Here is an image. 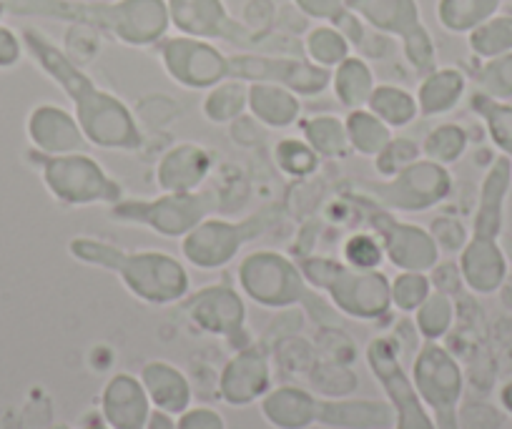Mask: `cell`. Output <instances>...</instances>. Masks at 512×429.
<instances>
[{"mask_svg":"<svg viewBox=\"0 0 512 429\" xmlns=\"http://www.w3.org/2000/svg\"><path fill=\"white\" fill-rule=\"evenodd\" d=\"M23 48L38 68L66 93L88 143L106 151H136L144 136L136 116L116 93L98 86L61 46L38 28H23Z\"/></svg>","mask_w":512,"mask_h":429,"instance_id":"1","label":"cell"},{"mask_svg":"<svg viewBox=\"0 0 512 429\" xmlns=\"http://www.w3.org/2000/svg\"><path fill=\"white\" fill-rule=\"evenodd\" d=\"M6 8L88 28L128 48H154L171 28L166 0H6Z\"/></svg>","mask_w":512,"mask_h":429,"instance_id":"2","label":"cell"},{"mask_svg":"<svg viewBox=\"0 0 512 429\" xmlns=\"http://www.w3.org/2000/svg\"><path fill=\"white\" fill-rule=\"evenodd\" d=\"M68 251L83 264L116 274L136 299L154 307L181 302L191 289L186 266L164 251H123L93 236H76L68 241Z\"/></svg>","mask_w":512,"mask_h":429,"instance_id":"3","label":"cell"},{"mask_svg":"<svg viewBox=\"0 0 512 429\" xmlns=\"http://www.w3.org/2000/svg\"><path fill=\"white\" fill-rule=\"evenodd\" d=\"M244 297L267 309H289L302 304L317 327H339V312L312 292L297 261L279 251L259 249L244 256L236 269Z\"/></svg>","mask_w":512,"mask_h":429,"instance_id":"4","label":"cell"},{"mask_svg":"<svg viewBox=\"0 0 512 429\" xmlns=\"http://www.w3.org/2000/svg\"><path fill=\"white\" fill-rule=\"evenodd\" d=\"M171 28L176 33L201 41H224L246 48L249 53L269 56H304V46L297 36L279 31H251L244 21H236L224 0H166Z\"/></svg>","mask_w":512,"mask_h":429,"instance_id":"5","label":"cell"},{"mask_svg":"<svg viewBox=\"0 0 512 429\" xmlns=\"http://www.w3.org/2000/svg\"><path fill=\"white\" fill-rule=\"evenodd\" d=\"M304 279L317 292H324L344 317L359 322H379L390 314L392 294L390 279L379 269L362 271L329 256H304L297 261Z\"/></svg>","mask_w":512,"mask_h":429,"instance_id":"6","label":"cell"},{"mask_svg":"<svg viewBox=\"0 0 512 429\" xmlns=\"http://www.w3.org/2000/svg\"><path fill=\"white\" fill-rule=\"evenodd\" d=\"M33 161L41 179L46 184L48 194L63 206H91V204H106L113 206L123 199V189L118 181L103 171V166L96 159L86 154V151H76V154H61L48 156L33 149L28 154Z\"/></svg>","mask_w":512,"mask_h":429,"instance_id":"7","label":"cell"},{"mask_svg":"<svg viewBox=\"0 0 512 429\" xmlns=\"http://www.w3.org/2000/svg\"><path fill=\"white\" fill-rule=\"evenodd\" d=\"M344 8L357 13L374 33L397 38L402 56L417 76H427L430 71H435V38L422 21L417 0H344Z\"/></svg>","mask_w":512,"mask_h":429,"instance_id":"8","label":"cell"},{"mask_svg":"<svg viewBox=\"0 0 512 429\" xmlns=\"http://www.w3.org/2000/svg\"><path fill=\"white\" fill-rule=\"evenodd\" d=\"M279 219H282L279 206H264L256 214L239 221L211 219L209 216L181 239V254L196 269H221L236 259L241 246L267 234L272 226L279 224Z\"/></svg>","mask_w":512,"mask_h":429,"instance_id":"9","label":"cell"},{"mask_svg":"<svg viewBox=\"0 0 512 429\" xmlns=\"http://www.w3.org/2000/svg\"><path fill=\"white\" fill-rule=\"evenodd\" d=\"M344 199L357 206V209H362L367 229L382 241L384 259L395 264L397 269L430 274L440 264V246L432 239L430 229L400 221L392 211L377 206L364 194L349 191V194H344Z\"/></svg>","mask_w":512,"mask_h":429,"instance_id":"10","label":"cell"},{"mask_svg":"<svg viewBox=\"0 0 512 429\" xmlns=\"http://www.w3.org/2000/svg\"><path fill=\"white\" fill-rule=\"evenodd\" d=\"M362 191L367 199L382 209L392 211V214H422L442 201L450 199L452 189H455V179L450 174V166L435 164L430 159H420L405 171H400L392 179H382L377 184L362 181Z\"/></svg>","mask_w":512,"mask_h":429,"instance_id":"11","label":"cell"},{"mask_svg":"<svg viewBox=\"0 0 512 429\" xmlns=\"http://www.w3.org/2000/svg\"><path fill=\"white\" fill-rule=\"evenodd\" d=\"M412 382L437 429H460L457 412L465 394V374L450 349L440 342H422L412 359Z\"/></svg>","mask_w":512,"mask_h":429,"instance_id":"12","label":"cell"},{"mask_svg":"<svg viewBox=\"0 0 512 429\" xmlns=\"http://www.w3.org/2000/svg\"><path fill=\"white\" fill-rule=\"evenodd\" d=\"M214 211V196L209 191L191 194H161L156 199H121L108 209V216L126 224L146 226L164 239H184L191 229L209 219Z\"/></svg>","mask_w":512,"mask_h":429,"instance_id":"13","label":"cell"},{"mask_svg":"<svg viewBox=\"0 0 512 429\" xmlns=\"http://www.w3.org/2000/svg\"><path fill=\"white\" fill-rule=\"evenodd\" d=\"M364 357H367L369 372L374 374L392 412H395V427L392 429H437L430 409L417 394L412 374H407L405 364H402L400 349L392 342V337L372 339L367 344Z\"/></svg>","mask_w":512,"mask_h":429,"instance_id":"14","label":"cell"},{"mask_svg":"<svg viewBox=\"0 0 512 429\" xmlns=\"http://www.w3.org/2000/svg\"><path fill=\"white\" fill-rule=\"evenodd\" d=\"M166 76L189 91H209L221 81H229V56L216 43L191 36H166L154 46Z\"/></svg>","mask_w":512,"mask_h":429,"instance_id":"15","label":"cell"},{"mask_svg":"<svg viewBox=\"0 0 512 429\" xmlns=\"http://www.w3.org/2000/svg\"><path fill=\"white\" fill-rule=\"evenodd\" d=\"M231 78L244 83H277L297 96H319L332 83V71L307 56H269V53H234L229 56Z\"/></svg>","mask_w":512,"mask_h":429,"instance_id":"16","label":"cell"},{"mask_svg":"<svg viewBox=\"0 0 512 429\" xmlns=\"http://www.w3.org/2000/svg\"><path fill=\"white\" fill-rule=\"evenodd\" d=\"M272 389V347L264 342L246 344L219 377V397L231 407H249Z\"/></svg>","mask_w":512,"mask_h":429,"instance_id":"17","label":"cell"},{"mask_svg":"<svg viewBox=\"0 0 512 429\" xmlns=\"http://www.w3.org/2000/svg\"><path fill=\"white\" fill-rule=\"evenodd\" d=\"M184 309L201 332L214 334V337L236 339L246 327L244 297L234 286H204L186 299Z\"/></svg>","mask_w":512,"mask_h":429,"instance_id":"18","label":"cell"},{"mask_svg":"<svg viewBox=\"0 0 512 429\" xmlns=\"http://www.w3.org/2000/svg\"><path fill=\"white\" fill-rule=\"evenodd\" d=\"M26 133L33 149L48 156L76 154V151H86L91 146L73 111L56 106V103H41L33 108L28 113Z\"/></svg>","mask_w":512,"mask_h":429,"instance_id":"19","label":"cell"},{"mask_svg":"<svg viewBox=\"0 0 512 429\" xmlns=\"http://www.w3.org/2000/svg\"><path fill=\"white\" fill-rule=\"evenodd\" d=\"M512 191V161L507 156H497L487 169L477 196V211L472 219L470 239L500 241L505 231L507 196Z\"/></svg>","mask_w":512,"mask_h":429,"instance_id":"20","label":"cell"},{"mask_svg":"<svg viewBox=\"0 0 512 429\" xmlns=\"http://www.w3.org/2000/svg\"><path fill=\"white\" fill-rule=\"evenodd\" d=\"M154 404L141 379L134 374H113L101 394V417L111 429H146Z\"/></svg>","mask_w":512,"mask_h":429,"instance_id":"21","label":"cell"},{"mask_svg":"<svg viewBox=\"0 0 512 429\" xmlns=\"http://www.w3.org/2000/svg\"><path fill=\"white\" fill-rule=\"evenodd\" d=\"M214 169V156L199 143H176L156 166V186L161 194H191L199 191Z\"/></svg>","mask_w":512,"mask_h":429,"instance_id":"22","label":"cell"},{"mask_svg":"<svg viewBox=\"0 0 512 429\" xmlns=\"http://www.w3.org/2000/svg\"><path fill=\"white\" fill-rule=\"evenodd\" d=\"M460 274L465 286L472 294L490 297L497 294L505 276L510 274V261H507L502 241H480L467 239L465 249L460 251Z\"/></svg>","mask_w":512,"mask_h":429,"instance_id":"23","label":"cell"},{"mask_svg":"<svg viewBox=\"0 0 512 429\" xmlns=\"http://www.w3.org/2000/svg\"><path fill=\"white\" fill-rule=\"evenodd\" d=\"M317 424L329 429H390L395 427V412L390 402L377 399L319 397Z\"/></svg>","mask_w":512,"mask_h":429,"instance_id":"24","label":"cell"},{"mask_svg":"<svg viewBox=\"0 0 512 429\" xmlns=\"http://www.w3.org/2000/svg\"><path fill=\"white\" fill-rule=\"evenodd\" d=\"M259 407L274 429H309L317 424L319 397L304 387L282 384L269 389L259 399Z\"/></svg>","mask_w":512,"mask_h":429,"instance_id":"25","label":"cell"},{"mask_svg":"<svg viewBox=\"0 0 512 429\" xmlns=\"http://www.w3.org/2000/svg\"><path fill=\"white\" fill-rule=\"evenodd\" d=\"M139 379L154 409H161V412L171 414V417H179L181 412L191 407V399H194L191 384L186 374L176 369L174 364L161 362V359L144 364Z\"/></svg>","mask_w":512,"mask_h":429,"instance_id":"26","label":"cell"},{"mask_svg":"<svg viewBox=\"0 0 512 429\" xmlns=\"http://www.w3.org/2000/svg\"><path fill=\"white\" fill-rule=\"evenodd\" d=\"M467 93V76L455 66H437L427 76H422L417 86V108L420 116L435 118L455 111Z\"/></svg>","mask_w":512,"mask_h":429,"instance_id":"27","label":"cell"},{"mask_svg":"<svg viewBox=\"0 0 512 429\" xmlns=\"http://www.w3.org/2000/svg\"><path fill=\"white\" fill-rule=\"evenodd\" d=\"M246 111L251 113L256 123L267 128L294 126L302 116V101L289 88L277 86V83H249V106Z\"/></svg>","mask_w":512,"mask_h":429,"instance_id":"28","label":"cell"},{"mask_svg":"<svg viewBox=\"0 0 512 429\" xmlns=\"http://www.w3.org/2000/svg\"><path fill=\"white\" fill-rule=\"evenodd\" d=\"M374 86V71L369 66L367 58L362 56H349L339 63L337 68H332V83L329 88L334 91V98L342 103L347 111H354V108H367L369 96H372Z\"/></svg>","mask_w":512,"mask_h":429,"instance_id":"29","label":"cell"},{"mask_svg":"<svg viewBox=\"0 0 512 429\" xmlns=\"http://www.w3.org/2000/svg\"><path fill=\"white\" fill-rule=\"evenodd\" d=\"M505 0H437L435 16L442 31L452 33V36H467L497 16Z\"/></svg>","mask_w":512,"mask_h":429,"instance_id":"30","label":"cell"},{"mask_svg":"<svg viewBox=\"0 0 512 429\" xmlns=\"http://www.w3.org/2000/svg\"><path fill=\"white\" fill-rule=\"evenodd\" d=\"M367 108L379 121L387 123L392 131L410 126L420 116L415 93H410L402 86H395V83H377L372 96H369Z\"/></svg>","mask_w":512,"mask_h":429,"instance_id":"31","label":"cell"},{"mask_svg":"<svg viewBox=\"0 0 512 429\" xmlns=\"http://www.w3.org/2000/svg\"><path fill=\"white\" fill-rule=\"evenodd\" d=\"M344 126H347V138L349 149L354 154L364 156V159H374L379 151L392 141V128L384 121H379L369 108H354L344 118Z\"/></svg>","mask_w":512,"mask_h":429,"instance_id":"32","label":"cell"},{"mask_svg":"<svg viewBox=\"0 0 512 429\" xmlns=\"http://www.w3.org/2000/svg\"><path fill=\"white\" fill-rule=\"evenodd\" d=\"M246 106H249V83L229 78L206 91L201 111H204L206 121L216 123V126H231L244 116Z\"/></svg>","mask_w":512,"mask_h":429,"instance_id":"33","label":"cell"},{"mask_svg":"<svg viewBox=\"0 0 512 429\" xmlns=\"http://www.w3.org/2000/svg\"><path fill=\"white\" fill-rule=\"evenodd\" d=\"M302 138L319 154V159H342L349 154L347 126L337 116H314L302 123Z\"/></svg>","mask_w":512,"mask_h":429,"instance_id":"34","label":"cell"},{"mask_svg":"<svg viewBox=\"0 0 512 429\" xmlns=\"http://www.w3.org/2000/svg\"><path fill=\"white\" fill-rule=\"evenodd\" d=\"M304 56L309 58L317 66L337 68L344 58L352 56V46H349L347 38L332 26V23H319V26H312L307 33H304Z\"/></svg>","mask_w":512,"mask_h":429,"instance_id":"35","label":"cell"},{"mask_svg":"<svg viewBox=\"0 0 512 429\" xmlns=\"http://www.w3.org/2000/svg\"><path fill=\"white\" fill-rule=\"evenodd\" d=\"M309 377V387L317 392V397L324 399H344L352 397L359 387V377L352 369V364L332 362V359L319 357L317 364L312 367Z\"/></svg>","mask_w":512,"mask_h":429,"instance_id":"36","label":"cell"},{"mask_svg":"<svg viewBox=\"0 0 512 429\" xmlns=\"http://www.w3.org/2000/svg\"><path fill=\"white\" fill-rule=\"evenodd\" d=\"M467 46L480 61L512 53V13H497L467 33Z\"/></svg>","mask_w":512,"mask_h":429,"instance_id":"37","label":"cell"},{"mask_svg":"<svg viewBox=\"0 0 512 429\" xmlns=\"http://www.w3.org/2000/svg\"><path fill=\"white\" fill-rule=\"evenodd\" d=\"M467 146H470V136L460 123H440L422 141V159L452 166L465 156Z\"/></svg>","mask_w":512,"mask_h":429,"instance_id":"38","label":"cell"},{"mask_svg":"<svg viewBox=\"0 0 512 429\" xmlns=\"http://www.w3.org/2000/svg\"><path fill=\"white\" fill-rule=\"evenodd\" d=\"M415 324L425 342H442L455 324V299L432 289L415 312Z\"/></svg>","mask_w":512,"mask_h":429,"instance_id":"39","label":"cell"},{"mask_svg":"<svg viewBox=\"0 0 512 429\" xmlns=\"http://www.w3.org/2000/svg\"><path fill=\"white\" fill-rule=\"evenodd\" d=\"M272 357L282 372L302 377V374L312 372V367L319 359V352L317 344H312L309 339L297 337V334H287V337L272 342Z\"/></svg>","mask_w":512,"mask_h":429,"instance_id":"40","label":"cell"},{"mask_svg":"<svg viewBox=\"0 0 512 429\" xmlns=\"http://www.w3.org/2000/svg\"><path fill=\"white\" fill-rule=\"evenodd\" d=\"M274 159H277V166L282 174L297 181L317 174L319 161H322L317 151L304 138H284V141H279L277 151H274Z\"/></svg>","mask_w":512,"mask_h":429,"instance_id":"41","label":"cell"},{"mask_svg":"<svg viewBox=\"0 0 512 429\" xmlns=\"http://www.w3.org/2000/svg\"><path fill=\"white\" fill-rule=\"evenodd\" d=\"M477 91L495 101H512V53L487 58L475 71Z\"/></svg>","mask_w":512,"mask_h":429,"instance_id":"42","label":"cell"},{"mask_svg":"<svg viewBox=\"0 0 512 429\" xmlns=\"http://www.w3.org/2000/svg\"><path fill=\"white\" fill-rule=\"evenodd\" d=\"M390 294L392 307L405 314H415L420 304L432 294L430 276L420 274V271H400L390 281Z\"/></svg>","mask_w":512,"mask_h":429,"instance_id":"43","label":"cell"},{"mask_svg":"<svg viewBox=\"0 0 512 429\" xmlns=\"http://www.w3.org/2000/svg\"><path fill=\"white\" fill-rule=\"evenodd\" d=\"M422 159V146H417L410 138H392L377 156H374V169L382 179H392L400 171H405L407 166H412L415 161Z\"/></svg>","mask_w":512,"mask_h":429,"instance_id":"44","label":"cell"},{"mask_svg":"<svg viewBox=\"0 0 512 429\" xmlns=\"http://www.w3.org/2000/svg\"><path fill=\"white\" fill-rule=\"evenodd\" d=\"M344 264L354 266V269L362 271H374L382 266L384 261V249L382 241L372 234V231H359V234L349 236L347 244H344Z\"/></svg>","mask_w":512,"mask_h":429,"instance_id":"45","label":"cell"},{"mask_svg":"<svg viewBox=\"0 0 512 429\" xmlns=\"http://www.w3.org/2000/svg\"><path fill=\"white\" fill-rule=\"evenodd\" d=\"M430 234L440 246V251H447V254H460L465 249L467 239H470L467 226L455 216H437L430 224Z\"/></svg>","mask_w":512,"mask_h":429,"instance_id":"46","label":"cell"},{"mask_svg":"<svg viewBox=\"0 0 512 429\" xmlns=\"http://www.w3.org/2000/svg\"><path fill=\"white\" fill-rule=\"evenodd\" d=\"M457 419H460V429H500L502 417L495 407L490 404H460V412H457Z\"/></svg>","mask_w":512,"mask_h":429,"instance_id":"47","label":"cell"},{"mask_svg":"<svg viewBox=\"0 0 512 429\" xmlns=\"http://www.w3.org/2000/svg\"><path fill=\"white\" fill-rule=\"evenodd\" d=\"M430 284L435 292H442L447 294V297L455 299L457 294L465 289V281H462V274H460V266L455 264V261H445V264H437L435 269L430 271Z\"/></svg>","mask_w":512,"mask_h":429,"instance_id":"48","label":"cell"},{"mask_svg":"<svg viewBox=\"0 0 512 429\" xmlns=\"http://www.w3.org/2000/svg\"><path fill=\"white\" fill-rule=\"evenodd\" d=\"M176 429H226V422L216 409L189 407L176 417Z\"/></svg>","mask_w":512,"mask_h":429,"instance_id":"49","label":"cell"},{"mask_svg":"<svg viewBox=\"0 0 512 429\" xmlns=\"http://www.w3.org/2000/svg\"><path fill=\"white\" fill-rule=\"evenodd\" d=\"M329 23H332V26L337 28V31L342 33L344 38H347L349 46L362 48V43H364V38H367L369 28H367V23H364L362 18L357 16V13H352L349 8H342V11H339L337 16H334Z\"/></svg>","mask_w":512,"mask_h":429,"instance_id":"50","label":"cell"},{"mask_svg":"<svg viewBox=\"0 0 512 429\" xmlns=\"http://www.w3.org/2000/svg\"><path fill=\"white\" fill-rule=\"evenodd\" d=\"M26 48H23L21 33L0 23V68H13L23 61Z\"/></svg>","mask_w":512,"mask_h":429,"instance_id":"51","label":"cell"},{"mask_svg":"<svg viewBox=\"0 0 512 429\" xmlns=\"http://www.w3.org/2000/svg\"><path fill=\"white\" fill-rule=\"evenodd\" d=\"M299 13L317 23H329L344 8V0H292Z\"/></svg>","mask_w":512,"mask_h":429,"instance_id":"52","label":"cell"},{"mask_svg":"<svg viewBox=\"0 0 512 429\" xmlns=\"http://www.w3.org/2000/svg\"><path fill=\"white\" fill-rule=\"evenodd\" d=\"M392 342L397 344V349H400V357H412L415 359V354L420 352V332H417V324L412 322V319H402L400 324H397L395 329V337H392Z\"/></svg>","mask_w":512,"mask_h":429,"instance_id":"53","label":"cell"},{"mask_svg":"<svg viewBox=\"0 0 512 429\" xmlns=\"http://www.w3.org/2000/svg\"><path fill=\"white\" fill-rule=\"evenodd\" d=\"M146 429H176V417L161 412V409H154L149 417V424H146Z\"/></svg>","mask_w":512,"mask_h":429,"instance_id":"54","label":"cell"},{"mask_svg":"<svg viewBox=\"0 0 512 429\" xmlns=\"http://www.w3.org/2000/svg\"><path fill=\"white\" fill-rule=\"evenodd\" d=\"M497 297H500L502 307L512 309V271L505 276V281H502L500 289H497Z\"/></svg>","mask_w":512,"mask_h":429,"instance_id":"55","label":"cell"},{"mask_svg":"<svg viewBox=\"0 0 512 429\" xmlns=\"http://www.w3.org/2000/svg\"><path fill=\"white\" fill-rule=\"evenodd\" d=\"M497 399H500L502 412L510 414V417H512V379H510V382L502 384V387H500V394H497Z\"/></svg>","mask_w":512,"mask_h":429,"instance_id":"56","label":"cell"},{"mask_svg":"<svg viewBox=\"0 0 512 429\" xmlns=\"http://www.w3.org/2000/svg\"><path fill=\"white\" fill-rule=\"evenodd\" d=\"M83 429H111V427H108V424L103 422V417H101V419H93V422H88Z\"/></svg>","mask_w":512,"mask_h":429,"instance_id":"57","label":"cell"},{"mask_svg":"<svg viewBox=\"0 0 512 429\" xmlns=\"http://www.w3.org/2000/svg\"><path fill=\"white\" fill-rule=\"evenodd\" d=\"M502 249H505L507 261H510V264H512V236H505V241H502Z\"/></svg>","mask_w":512,"mask_h":429,"instance_id":"58","label":"cell"},{"mask_svg":"<svg viewBox=\"0 0 512 429\" xmlns=\"http://www.w3.org/2000/svg\"><path fill=\"white\" fill-rule=\"evenodd\" d=\"M8 13V8H6V0H0V21H3V16H6Z\"/></svg>","mask_w":512,"mask_h":429,"instance_id":"59","label":"cell"},{"mask_svg":"<svg viewBox=\"0 0 512 429\" xmlns=\"http://www.w3.org/2000/svg\"><path fill=\"white\" fill-rule=\"evenodd\" d=\"M48 429H71V424H53V427H48Z\"/></svg>","mask_w":512,"mask_h":429,"instance_id":"60","label":"cell"}]
</instances>
